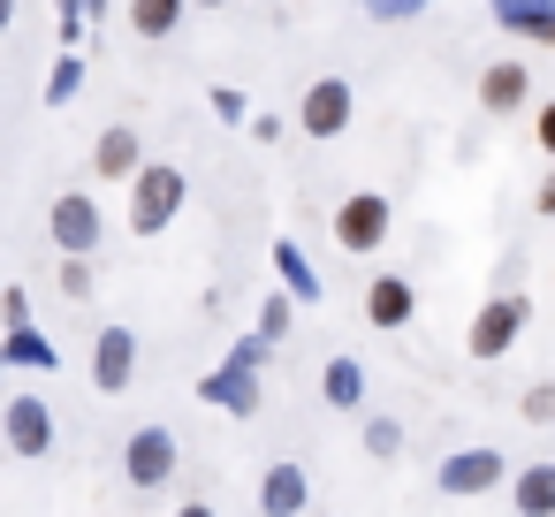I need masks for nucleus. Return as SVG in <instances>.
Returning <instances> with one entry per match:
<instances>
[{
  "label": "nucleus",
  "instance_id": "obj_5",
  "mask_svg": "<svg viewBox=\"0 0 555 517\" xmlns=\"http://www.w3.org/2000/svg\"><path fill=\"white\" fill-rule=\"evenodd\" d=\"M0 434H9V449L16 456H47L54 449V411H47V396H9V403H0Z\"/></svg>",
  "mask_w": 555,
  "mask_h": 517
},
{
  "label": "nucleus",
  "instance_id": "obj_20",
  "mask_svg": "<svg viewBox=\"0 0 555 517\" xmlns=\"http://www.w3.org/2000/svg\"><path fill=\"white\" fill-rule=\"evenodd\" d=\"M9 358H16V365H47V373H54V342H39L31 327H16V350H9Z\"/></svg>",
  "mask_w": 555,
  "mask_h": 517
},
{
  "label": "nucleus",
  "instance_id": "obj_2",
  "mask_svg": "<svg viewBox=\"0 0 555 517\" xmlns=\"http://www.w3.org/2000/svg\"><path fill=\"white\" fill-rule=\"evenodd\" d=\"M47 236H54L62 259H100V244H107V214H100V198H92V191H62L54 214H47Z\"/></svg>",
  "mask_w": 555,
  "mask_h": 517
},
{
  "label": "nucleus",
  "instance_id": "obj_15",
  "mask_svg": "<svg viewBox=\"0 0 555 517\" xmlns=\"http://www.w3.org/2000/svg\"><path fill=\"white\" fill-rule=\"evenodd\" d=\"M517 509H525V517H547V509H555V464H532V471L517 479Z\"/></svg>",
  "mask_w": 555,
  "mask_h": 517
},
{
  "label": "nucleus",
  "instance_id": "obj_9",
  "mask_svg": "<svg viewBox=\"0 0 555 517\" xmlns=\"http://www.w3.org/2000/svg\"><path fill=\"white\" fill-rule=\"evenodd\" d=\"M92 168H100L107 183H130V176L145 168V145H138V130H130V122H107V130H100V145H92Z\"/></svg>",
  "mask_w": 555,
  "mask_h": 517
},
{
  "label": "nucleus",
  "instance_id": "obj_29",
  "mask_svg": "<svg viewBox=\"0 0 555 517\" xmlns=\"http://www.w3.org/2000/svg\"><path fill=\"white\" fill-rule=\"evenodd\" d=\"M547 39H555V31H547Z\"/></svg>",
  "mask_w": 555,
  "mask_h": 517
},
{
  "label": "nucleus",
  "instance_id": "obj_22",
  "mask_svg": "<svg viewBox=\"0 0 555 517\" xmlns=\"http://www.w3.org/2000/svg\"><path fill=\"white\" fill-rule=\"evenodd\" d=\"M77 77H85V69H77V62H62V69H54V107H62V100H69V92H77Z\"/></svg>",
  "mask_w": 555,
  "mask_h": 517
},
{
  "label": "nucleus",
  "instance_id": "obj_24",
  "mask_svg": "<svg viewBox=\"0 0 555 517\" xmlns=\"http://www.w3.org/2000/svg\"><path fill=\"white\" fill-rule=\"evenodd\" d=\"M532 130H540V153H555V100L540 107V122H532Z\"/></svg>",
  "mask_w": 555,
  "mask_h": 517
},
{
  "label": "nucleus",
  "instance_id": "obj_17",
  "mask_svg": "<svg viewBox=\"0 0 555 517\" xmlns=\"http://www.w3.org/2000/svg\"><path fill=\"white\" fill-rule=\"evenodd\" d=\"M206 396H214V403H229V411H259V403H251V380H244V373H214V380H206Z\"/></svg>",
  "mask_w": 555,
  "mask_h": 517
},
{
  "label": "nucleus",
  "instance_id": "obj_3",
  "mask_svg": "<svg viewBox=\"0 0 555 517\" xmlns=\"http://www.w3.org/2000/svg\"><path fill=\"white\" fill-rule=\"evenodd\" d=\"M176 464H183V441H176L168 426H138V434L122 441V479H130L138 494L168 487V479H176Z\"/></svg>",
  "mask_w": 555,
  "mask_h": 517
},
{
  "label": "nucleus",
  "instance_id": "obj_8",
  "mask_svg": "<svg viewBox=\"0 0 555 517\" xmlns=\"http://www.w3.org/2000/svg\"><path fill=\"white\" fill-rule=\"evenodd\" d=\"M517 327H525V305H517V297L479 305V320H472V358H502V350L517 342Z\"/></svg>",
  "mask_w": 555,
  "mask_h": 517
},
{
  "label": "nucleus",
  "instance_id": "obj_25",
  "mask_svg": "<svg viewBox=\"0 0 555 517\" xmlns=\"http://www.w3.org/2000/svg\"><path fill=\"white\" fill-rule=\"evenodd\" d=\"M540 214H555V176H547V183H540Z\"/></svg>",
  "mask_w": 555,
  "mask_h": 517
},
{
  "label": "nucleus",
  "instance_id": "obj_4",
  "mask_svg": "<svg viewBox=\"0 0 555 517\" xmlns=\"http://www.w3.org/2000/svg\"><path fill=\"white\" fill-rule=\"evenodd\" d=\"M388 229H396V206H388L380 191H350V198L335 206V244H343V251H358V259H365V251H380V244H388Z\"/></svg>",
  "mask_w": 555,
  "mask_h": 517
},
{
  "label": "nucleus",
  "instance_id": "obj_10",
  "mask_svg": "<svg viewBox=\"0 0 555 517\" xmlns=\"http://www.w3.org/2000/svg\"><path fill=\"white\" fill-rule=\"evenodd\" d=\"M411 312H418V289H411L403 274H373V282H365V320H373V327H403Z\"/></svg>",
  "mask_w": 555,
  "mask_h": 517
},
{
  "label": "nucleus",
  "instance_id": "obj_11",
  "mask_svg": "<svg viewBox=\"0 0 555 517\" xmlns=\"http://www.w3.org/2000/svg\"><path fill=\"white\" fill-rule=\"evenodd\" d=\"M525 92H532L525 62H494V69L479 77V107H487V115H517V107H525Z\"/></svg>",
  "mask_w": 555,
  "mask_h": 517
},
{
  "label": "nucleus",
  "instance_id": "obj_19",
  "mask_svg": "<svg viewBox=\"0 0 555 517\" xmlns=\"http://www.w3.org/2000/svg\"><path fill=\"white\" fill-rule=\"evenodd\" d=\"M54 289H62V297H92V259H62Z\"/></svg>",
  "mask_w": 555,
  "mask_h": 517
},
{
  "label": "nucleus",
  "instance_id": "obj_26",
  "mask_svg": "<svg viewBox=\"0 0 555 517\" xmlns=\"http://www.w3.org/2000/svg\"><path fill=\"white\" fill-rule=\"evenodd\" d=\"M176 517H214V509H206V502H183V509H176Z\"/></svg>",
  "mask_w": 555,
  "mask_h": 517
},
{
  "label": "nucleus",
  "instance_id": "obj_1",
  "mask_svg": "<svg viewBox=\"0 0 555 517\" xmlns=\"http://www.w3.org/2000/svg\"><path fill=\"white\" fill-rule=\"evenodd\" d=\"M183 198H191L183 168H176V160H145V168L130 176V236H160V229L183 214Z\"/></svg>",
  "mask_w": 555,
  "mask_h": 517
},
{
  "label": "nucleus",
  "instance_id": "obj_27",
  "mask_svg": "<svg viewBox=\"0 0 555 517\" xmlns=\"http://www.w3.org/2000/svg\"><path fill=\"white\" fill-rule=\"evenodd\" d=\"M9 24H16V0H0V31H9Z\"/></svg>",
  "mask_w": 555,
  "mask_h": 517
},
{
  "label": "nucleus",
  "instance_id": "obj_6",
  "mask_svg": "<svg viewBox=\"0 0 555 517\" xmlns=\"http://www.w3.org/2000/svg\"><path fill=\"white\" fill-rule=\"evenodd\" d=\"M350 115H358V100H350V85H343V77H320V85H305V100H297L305 138H343V130H350Z\"/></svg>",
  "mask_w": 555,
  "mask_h": 517
},
{
  "label": "nucleus",
  "instance_id": "obj_18",
  "mask_svg": "<svg viewBox=\"0 0 555 517\" xmlns=\"http://www.w3.org/2000/svg\"><path fill=\"white\" fill-rule=\"evenodd\" d=\"M274 267H282V274H289V289H297V297H312V289H320V282H312V267H305V251H297V244H282V251H274Z\"/></svg>",
  "mask_w": 555,
  "mask_h": 517
},
{
  "label": "nucleus",
  "instance_id": "obj_23",
  "mask_svg": "<svg viewBox=\"0 0 555 517\" xmlns=\"http://www.w3.org/2000/svg\"><path fill=\"white\" fill-rule=\"evenodd\" d=\"M525 418H555V388H532L525 396Z\"/></svg>",
  "mask_w": 555,
  "mask_h": 517
},
{
  "label": "nucleus",
  "instance_id": "obj_12",
  "mask_svg": "<svg viewBox=\"0 0 555 517\" xmlns=\"http://www.w3.org/2000/svg\"><path fill=\"white\" fill-rule=\"evenodd\" d=\"M494 479H502V456H494V449H464V456L441 464V487H449V494H487Z\"/></svg>",
  "mask_w": 555,
  "mask_h": 517
},
{
  "label": "nucleus",
  "instance_id": "obj_21",
  "mask_svg": "<svg viewBox=\"0 0 555 517\" xmlns=\"http://www.w3.org/2000/svg\"><path fill=\"white\" fill-rule=\"evenodd\" d=\"M214 115H221V122H244V92L221 85V92H214Z\"/></svg>",
  "mask_w": 555,
  "mask_h": 517
},
{
  "label": "nucleus",
  "instance_id": "obj_7",
  "mask_svg": "<svg viewBox=\"0 0 555 517\" xmlns=\"http://www.w3.org/2000/svg\"><path fill=\"white\" fill-rule=\"evenodd\" d=\"M130 373H138V335H130V327H100V335H92V380H100L107 396H122Z\"/></svg>",
  "mask_w": 555,
  "mask_h": 517
},
{
  "label": "nucleus",
  "instance_id": "obj_13",
  "mask_svg": "<svg viewBox=\"0 0 555 517\" xmlns=\"http://www.w3.org/2000/svg\"><path fill=\"white\" fill-rule=\"evenodd\" d=\"M259 509H267V517H297V509H305V471H297V464H274L267 487H259Z\"/></svg>",
  "mask_w": 555,
  "mask_h": 517
},
{
  "label": "nucleus",
  "instance_id": "obj_14",
  "mask_svg": "<svg viewBox=\"0 0 555 517\" xmlns=\"http://www.w3.org/2000/svg\"><path fill=\"white\" fill-rule=\"evenodd\" d=\"M183 9H191V0H130V31L138 39H176Z\"/></svg>",
  "mask_w": 555,
  "mask_h": 517
},
{
  "label": "nucleus",
  "instance_id": "obj_16",
  "mask_svg": "<svg viewBox=\"0 0 555 517\" xmlns=\"http://www.w3.org/2000/svg\"><path fill=\"white\" fill-rule=\"evenodd\" d=\"M358 396H365V373H358L350 358H335V365H327V403H335V411H350Z\"/></svg>",
  "mask_w": 555,
  "mask_h": 517
},
{
  "label": "nucleus",
  "instance_id": "obj_28",
  "mask_svg": "<svg viewBox=\"0 0 555 517\" xmlns=\"http://www.w3.org/2000/svg\"><path fill=\"white\" fill-rule=\"evenodd\" d=\"M191 9H229V0H191Z\"/></svg>",
  "mask_w": 555,
  "mask_h": 517
}]
</instances>
